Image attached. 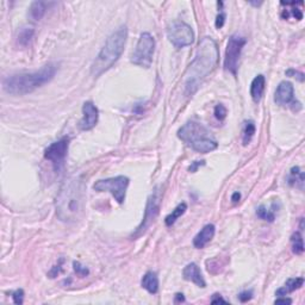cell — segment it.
<instances>
[{
  "label": "cell",
  "instance_id": "1",
  "mask_svg": "<svg viewBox=\"0 0 305 305\" xmlns=\"http://www.w3.org/2000/svg\"><path fill=\"white\" fill-rule=\"evenodd\" d=\"M218 46L211 37H204L200 41L196 57L190 63L185 74L186 92L188 94H193L202 81L214 71L218 62Z\"/></svg>",
  "mask_w": 305,
  "mask_h": 305
},
{
  "label": "cell",
  "instance_id": "2",
  "mask_svg": "<svg viewBox=\"0 0 305 305\" xmlns=\"http://www.w3.org/2000/svg\"><path fill=\"white\" fill-rule=\"evenodd\" d=\"M85 199V187L79 178L67 179L56 197V215L62 222H75L80 217Z\"/></svg>",
  "mask_w": 305,
  "mask_h": 305
},
{
  "label": "cell",
  "instance_id": "3",
  "mask_svg": "<svg viewBox=\"0 0 305 305\" xmlns=\"http://www.w3.org/2000/svg\"><path fill=\"white\" fill-rule=\"evenodd\" d=\"M56 72L57 66L55 63H48L34 73H20L5 78L2 81V87L5 92L10 94L24 95L53 80Z\"/></svg>",
  "mask_w": 305,
  "mask_h": 305
},
{
  "label": "cell",
  "instance_id": "4",
  "mask_svg": "<svg viewBox=\"0 0 305 305\" xmlns=\"http://www.w3.org/2000/svg\"><path fill=\"white\" fill-rule=\"evenodd\" d=\"M128 39L127 27H121L113 33L106 41L105 45L95 57L91 67V73L94 78L100 77L101 74L109 71L117 62L121 55L123 54Z\"/></svg>",
  "mask_w": 305,
  "mask_h": 305
},
{
  "label": "cell",
  "instance_id": "5",
  "mask_svg": "<svg viewBox=\"0 0 305 305\" xmlns=\"http://www.w3.org/2000/svg\"><path fill=\"white\" fill-rule=\"evenodd\" d=\"M178 137L191 149L200 154H206L217 149L218 143L213 137L211 131H209L202 123L198 122H187L178 131Z\"/></svg>",
  "mask_w": 305,
  "mask_h": 305
},
{
  "label": "cell",
  "instance_id": "6",
  "mask_svg": "<svg viewBox=\"0 0 305 305\" xmlns=\"http://www.w3.org/2000/svg\"><path fill=\"white\" fill-rule=\"evenodd\" d=\"M155 51V40L149 33H143L139 36L135 51L131 55L133 65L149 68L153 62V55Z\"/></svg>",
  "mask_w": 305,
  "mask_h": 305
},
{
  "label": "cell",
  "instance_id": "7",
  "mask_svg": "<svg viewBox=\"0 0 305 305\" xmlns=\"http://www.w3.org/2000/svg\"><path fill=\"white\" fill-rule=\"evenodd\" d=\"M129 182L130 180L128 176L118 175L116 178L98 180L93 185V190L97 191V192H110L115 197L117 203L122 204L126 200V194Z\"/></svg>",
  "mask_w": 305,
  "mask_h": 305
},
{
  "label": "cell",
  "instance_id": "8",
  "mask_svg": "<svg viewBox=\"0 0 305 305\" xmlns=\"http://www.w3.org/2000/svg\"><path fill=\"white\" fill-rule=\"evenodd\" d=\"M167 37L176 49L191 45L194 41V33L192 28L182 20H174L167 28Z\"/></svg>",
  "mask_w": 305,
  "mask_h": 305
},
{
  "label": "cell",
  "instance_id": "9",
  "mask_svg": "<svg viewBox=\"0 0 305 305\" xmlns=\"http://www.w3.org/2000/svg\"><path fill=\"white\" fill-rule=\"evenodd\" d=\"M245 37L237 36V35H232L229 39L228 44H226L225 50V59H224V68L229 71L232 75L237 74V69H239V60L241 56V51L246 44Z\"/></svg>",
  "mask_w": 305,
  "mask_h": 305
},
{
  "label": "cell",
  "instance_id": "10",
  "mask_svg": "<svg viewBox=\"0 0 305 305\" xmlns=\"http://www.w3.org/2000/svg\"><path fill=\"white\" fill-rule=\"evenodd\" d=\"M69 137H62L59 141L54 142L44 150V158L54 165V168L59 171L63 165L67 153L69 149Z\"/></svg>",
  "mask_w": 305,
  "mask_h": 305
},
{
  "label": "cell",
  "instance_id": "11",
  "mask_svg": "<svg viewBox=\"0 0 305 305\" xmlns=\"http://www.w3.org/2000/svg\"><path fill=\"white\" fill-rule=\"evenodd\" d=\"M274 101L280 106H292L293 111L302 110V104L295 99V88L290 81H281L274 94Z\"/></svg>",
  "mask_w": 305,
  "mask_h": 305
},
{
  "label": "cell",
  "instance_id": "12",
  "mask_svg": "<svg viewBox=\"0 0 305 305\" xmlns=\"http://www.w3.org/2000/svg\"><path fill=\"white\" fill-rule=\"evenodd\" d=\"M160 210V192L158 190H155L152 196L148 199V204L146 208V213H144V218L142 224L137 228L138 232H142L147 226H149L150 223L155 219V217L158 216Z\"/></svg>",
  "mask_w": 305,
  "mask_h": 305
},
{
  "label": "cell",
  "instance_id": "13",
  "mask_svg": "<svg viewBox=\"0 0 305 305\" xmlns=\"http://www.w3.org/2000/svg\"><path fill=\"white\" fill-rule=\"evenodd\" d=\"M83 118L79 122V128L84 131L91 130L98 123V118H99V111H98L97 106L92 103V101H86L83 105Z\"/></svg>",
  "mask_w": 305,
  "mask_h": 305
},
{
  "label": "cell",
  "instance_id": "14",
  "mask_svg": "<svg viewBox=\"0 0 305 305\" xmlns=\"http://www.w3.org/2000/svg\"><path fill=\"white\" fill-rule=\"evenodd\" d=\"M182 277H184L185 280L196 284L198 287H202V289L206 287V283L204 278H203L202 272H200L199 267L194 262L188 263V265L185 267L184 271H182Z\"/></svg>",
  "mask_w": 305,
  "mask_h": 305
},
{
  "label": "cell",
  "instance_id": "15",
  "mask_svg": "<svg viewBox=\"0 0 305 305\" xmlns=\"http://www.w3.org/2000/svg\"><path fill=\"white\" fill-rule=\"evenodd\" d=\"M215 231H216V228H215L214 224L205 225L204 228L194 236L193 246L198 249L204 248V247L214 239Z\"/></svg>",
  "mask_w": 305,
  "mask_h": 305
},
{
  "label": "cell",
  "instance_id": "16",
  "mask_svg": "<svg viewBox=\"0 0 305 305\" xmlns=\"http://www.w3.org/2000/svg\"><path fill=\"white\" fill-rule=\"evenodd\" d=\"M265 86H266V79L263 75H258V77L254 78V80L252 81L251 85V95L252 99L255 101V103H259L263 95V91H265Z\"/></svg>",
  "mask_w": 305,
  "mask_h": 305
},
{
  "label": "cell",
  "instance_id": "17",
  "mask_svg": "<svg viewBox=\"0 0 305 305\" xmlns=\"http://www.w3.org/2000/svg\"><path fill=\"white\" fill-rule=\"evenodd\" d=\"M141 285L144 290H147L148 292L155 295L159 291V278L156 275V273L154 272H147L143 275L141 281Z\"/></svg>",
  "mask_w": 305,
  "mask_h": 305
},
{
  "label": "cell",
  "instance_id": "18",
  "mask_svg": "<svg viewBox=\"0 0 305 305\" xmlns=\"http://www.w3.org/2000/svg\"><path fill=\"white\" fill-rule=\"evenodd\" d=\"M303 284H304L303 278L289 279V280H287L285 283V285L277 290V292H275V296H278V297H284V296L289 295V293H291L293 291H296V290L301 289V287L303 286Z\"/></svg>",
  "mask_w": 305,
  "mask_h": 305
},
{
  "label": "cell",
  "instance_id": "19",
  "mask_svg": "<svg viewBox=\"0 0 305 305\" xmlns=\"http://www.w3.org/2000/svg\"><path fill=\"white\" fill-rule=\"evenodd\" d=\"M50 5H54L53 2H45V1H34L29 8V14H30L31 19L41 20L44 16L46 10Z\"/></svg>",
  "mask_w": 305,
  "mask_h": 305
},
{
  "label": "cell",
  "instance_id": "20",
  "mask_svg": "<svg viewBox=\"0 0 305 305\" xmlns=\"http://www.w3.org/2000/svg\"><path fill=\"white\" fill-rule=\"evenodd\" d=\"M287 181H289V185L296 186V187H299L301 190H303L304 173L302 172L301 168H299L298 166L293 167L292 170L290 171V175H289V179H287Z\"/></svg>",
  "mask_w": 305,
  "mask_h": 305
},
{
  "label": "cell",
  "instance_id": "21",
  "mask_svg": "<svg viewBox=\"0 0 305 305\" xmlns=\"http://www.w3.org/2000/svg\"><path fill=\"white\" fill-rule=\"evenodd\" d=\"M186 210H187V205H186V203H181V204H179L172 211V214H170L166 218H165V223H166V225L172 226L174 223L176 222V219L185 214Z\"/></svg>",
  "mask_w": 305,
  "mask_h": 305
},
{
  "label": "cell",
  "instance_id": "22",
  "mask_svg": "<svg viewBox=\"0 0 305 305\" xmlns=\"http://www.w3.org/2000/svg\"><path fill=\"white\" fill-rule=\"evenodd\" d=\"M34 29L30 27H24L20 29L19 34H18V44L22 46H27L30 44L31 40L34 37Z\"/></svg>",
  "mask_w": 305,
  "mask_h": 305
},
{
  "label": "cell",
  "instance_id": "23",
  "mask_svg": "<svg viewBox=\"0 0 305 305\" xmlns=\"http://www.w3.org/2000/svg\"><path fill=\"white\" fill-rule=\"evenodd\" d=\"M292 242V251L296 254H303L304 252V243H303V237H302L301 232H295L291 237Z\"/></svg>",
  "mask_w": 305,
  "mask_h": 305
},
{
  "label": "cell",
  "instance_id": "24",
  "mask_svg": "<svg viewBox=\"0 0 305 305\" xmlns=\"http://www.w3.org/2000/svg\"><path fill=\"white\" fill-rule=\"evenodd\" d=\"M255 133V124L253 121H248L246 122V126H245V130H243V144L247 146V144L249 143V142L252 141L253 136H254Z\"/></svg>",
  "mask_w": 305,
  "mask_h": 305
},
{
  "label": "cell",
  "instance_id": "25",
  "mask_svg": "<svg viewBox=\"0 0 305 305\" xmlns=\"http://www.w3.org/2000/svg\"><path fill=\"white\" fill-rule=\"evenodd\" d=\"M257 215H258V217H260L261 219L267 220V222H269V223L274 222V219H275V214L273 213V211L268 210V209L263 205H260L259 208H258Z\"/></svg>",
  "mask_w": 305,
  "mask_h": 305
},
{
  "label": "cell",
  "instance_id": "26",
  "mask_svg": "<svg viewBox=\"0 0 305 305\" xmlns=\"http://www.w3.org/2000/svg\"><path fill=\"white\" fill-rule=\"evenodd\" d=\"M226 115H228V111H226L224 105L218 104V105L215 107V117H216L218 121H224Z\"/></svg>",
  "mask_w": 305,
  "mask_h": 305
},
{
  "label": "cell",
  "instance_id": "27",
  "mask_svg": "<svg viewBox=\"0 0 305 305\" xmlns=\"http://www.w3.org/2000/svg\"><path fill=\"white\" fill-rule=\"evenodd\" d=\"M73 266H74V271L77 272V274H79L80 277H86V275H88V268H86L85 266L81 265L80 262H78V261H74L73 262Z\"/></svg>",
  "mask_w": 305,
  "mask_h": 305
},
{
  "label": "cell",
  "instance_id": "28",
  "mask_svg": "<svg viewBox=\"0 0 305 305\" xmlns=\"http://www.w3.org/2000/svg\"><path fill=\"white\" fill-rule=\"evenodd\" d=\"M11 295H12L14 303L19 304V305L23 304V302H24V291H23L22 289L16 290V291H13Z\"/></svg>",
  "mask_w": 305,
  "mask_h": 305
},
{
  "label": "cell",
  "instance_id": "29",
  "mask_svg": "<svg viewBox=\"0 0 305 305\" xmlns=\"http://www.w3.org/2000/svg\"><path fill=\"white\" fill-rule=\"evenodd\" d=\"M286 77H292L296 78V79H298L301 83H304V74L302 73V72L295 71V69H289V71H286Z\"/></svg>",
  "mask_w": 305,
  "mask_h": 305
},
{
  "label": "cell",
  "instance_id": "30",
  "mask_svg": "<svg viewBox=\"0 0 305 305\" xmlns=\"http://www.w3.org/2000/svg\"><path fill=\"white\" fill-rule=\"evenodd\" d=\"M252 298H253V292L252 291H243L239 295V299L241 302H242V303H246V302L251 301Z\"/></svg>",
  "mask_w": 305,
  "mask_h": 305
},
{
  "label": "cell",
  "instance_id": "31",
  "mask_svg": "<svg viewBox=\"0 0 305 305\" xmlns=\"http://www.w3.org/2000/svg\"><path fill=\"white\" fill-rule=\"evenodd\" d=\"M204 165H205V161H194L192 162V165L188 167V171H190L191 173H194V172H197V170H198L200 166H204Z\"/></svg>",
  "mask_w": 305,
  "mask_h": 305
},
{
  "label": "cell",
  "instance_id": "32",
  "mask_svg": "<svg viewBox=\"0 0 305 305\" xmlns=\"http://www.w3.org/2000/svg\"><path fill=\"white\" fill-rule=\"evenodd\" d=\"M224 23H225V14L224 13H219L218 16H217V18H216V28L217 29L223 28Z\"/></svg>",
  "mask_w": 305,
  "mask_h": 305
},
{
  "label": "cell",
  "instance_id": "33",
  "mask_svg": "<svg viewBox=\"0 0 305 305\" xmlns=\"http://www.w3.org/2000/svg\"><path fill=\"white\" fill-rule=\"evenodd\" d=\"M211 303H213V304H218V303L226 304L228 302H226L225 299H223L222 296L218 295V293H215V295L213 296V298H211Z\"/></svg>",
  "mask_w": 305,
  "mask_h": 305
},
{
  "label": "cell",
  "instance_id": "34",
  "mask_svg": "<svg viewBox=\"0 0 305 305\" xmlns=\"http://www.w3.org/2000/svg\"><path fill=\"white\" fill-rule=\"evenodd\" d=\"M292 14L296 19H298V20L303 19V13H302V11L298 10V8H293Z\"/></svg>",
  "mask_w": 305,
  "mask_h": 305
},
{
  "label": "cell",
  "instance_id": "35",
  "mask_svg": "<svg viewBox=\"0 0 305 305\" xmlns=\"http://www.w3.org/2000/svg\"><path fill=\"white\" fill-rule=\"evenodd\" d=\"M274 303H275V304H291V303H292V301H291V299H289V298H283V297H280V298L275 299Z\"/></svg>",
  "mask_w": 305,
  "mask_h": 305
},
{
  "label": "cell",
  "instance_id": "36",
  "mask_svg": "<svg viewBox=\"0 0 305 305\" xmlns=\"http://www.w3.org/2000/svg\"><path fill=\"white\" fill-rule=\"evenodd\" d=\"M174 302H175V303H182V302H185L184 295H182V293H176Z\"/></svg>",
  "mask_w": 305,
  "mask_h": 305
},
{
  "label": "cell",
  "instance_id": "37",
  "mask_svg": "<svg viewBox=\"0 0 305 305\" xmlns=\"http://www.w3.org/2000/svg\"><path fill=\"white\" fill-rule=\"evenodd\" d=\"M240 198H241V194L239 192H235L234 194H232V197H231L232 203H239Z\"/></svg>",
  "mask_w": 305,
  "mask_h": 305
}]
</instances>
